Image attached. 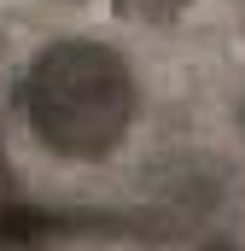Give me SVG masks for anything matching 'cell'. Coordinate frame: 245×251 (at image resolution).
<instances>
[{
	"label": "cell",
	"instance_id": "1",
	"mask_svg": "<svg viewBox=\"0 0 245 251\" xmlns=\"http://www.w3.org/2000/svg\"><path fill=\"white\" fill-rule=\"evenodd\" d=\"M18 111L59 158H111L134 123V76L99 41H53L18 76Z\"/></svg>",
	"mask_w": 245,
	"mask_h": 251
},
{
	"label": "cell",
	"instance_id": "2",
	"mask_svg": "<svg viewBox=\"0 0 245 251\" xmlns=\"http://www.w3.org/2000/svg\"><path fill=\"white\" fill-rule=\"evenodd\" d=\"M122 18H140V24H164V18H175L181 12V0H117Z\"/></svg>",
	"mask_w": 245,
	"mask_h": 251
}]
</instances>
